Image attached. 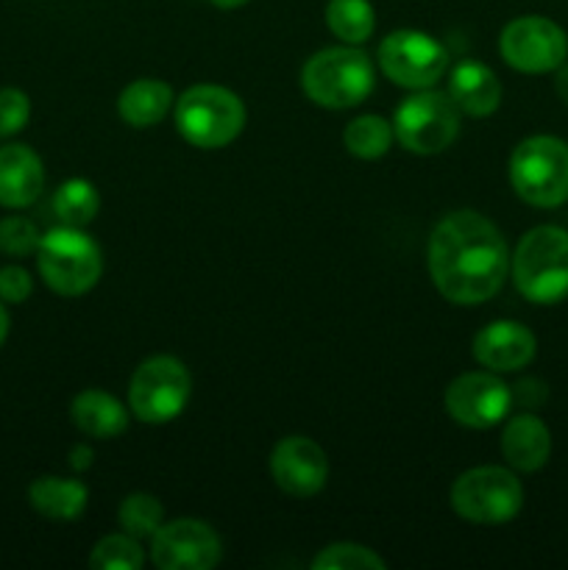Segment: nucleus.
Listing matches in <instances>:
<instances>
[{"instance_id": "nucleus-1", "label": "nucleus", "mask_w": 568, "mask_h": 570, "mask_svg": "<svg viewBox=\"0 0 568 570\" xmlns=\"http://www.w3.org/2000/svg\"><path fill=\"white\" fill-rule=\"evenodd\" d=\"M510 267V254L499 228L471 209L451 212L429 239V273L451 304L473 306L493 298Z\"/></svg>"}, {"instance_id": "nucleus-2", "label": "nucleus", "mask_w": 568, "mask_h": 570, "mask_svg": "<svg viewBox=\"0 0 568 570\" xmlns=\"http://www.w3.org/2000/svg\"><path fill=\"white\" fill-rule=\"evenodd\" d=\"M518 293L532 304H557L568 295V232L538 226L527 232L510 259Z\"/></svg>"}, {"instance_id": "nucleus-3", "label": "nucleus", "mask_w": 568, "mask_h": 570, "mask_svg": "<svg viewBox=\"0 0 568 570\" xmlns=\"http://www.w3.org/2000/svg\"><path fill=\"white\" fill-rule=\"evenodd\" d=\"M301 87L323 109H351L373 89V65L354 45L317 50L301 70Z\"/></svg>"}, {"instance_id": "nucleus-4", "label": "nucleus", "mask_w": 568, "mask_h": 570, "mask_svg": "<svg viewBox=\"0 0 568 570\" xmlns=\"http://www.w3.org/2000/svg\"><path fill=\"white\" fill-rule=\"evenodd\" d=\"M176 128L195 148H223L243 134L245 106L232 89L198 83L176 100Z\"/></svg>"}, {"instance_id": "nucleus-5", "label": "nucleus", "mask_w": 568, "mask_h": 570, "mask_svg": "<svg viewBox=\"0 0 568 570\" xmlns=\"http://www.w3.org/2000/svg\"><path fill=\"white\" fill-rule=\"evenodd\" d=\"M39 276L53 293L76 298L89 293L104 273V256L92 237L72 226H59L37 248Z\"/></svg>"}, {"instance_id": "nucleus-6", "label": "nucleus", "mask_w": 568, "mask_h": 570, "mask_svg": "<svg viewBox=\"0 0 568 570\" xmlns=\"http://www.w3.org/2000/svg\"><path fill=\"white\" fill-rule=\"evenodd\" d=\"M510 181L529 206L555 209L568 200V142L557 137H529L512 150Z\"/></svg>"}, {"instance_id": "nucleus-7", "label": "nucleus", "mask_w": 568, "mask_h": 570, "mask_svg": "<svg viewBox=\"0 0 568 570\" xmlns=\"http://www.w3.org/2000/svg\"><path fill=\"white\" fill-rule=\"evenodd\" d=\"M451 507L466 521L479 527H499L521 512L523 488L516 473L507 468H471L451 488Z\"/></svg>"}, {"instance_id": "nucleus-8", "label": "nucleus", "mask_w": 568, "mask_h": 570, "mask_svg": "<svg viewBox=\"0 0 568 570\" xmlns=\"http://www.w3.org/2000/svg\"><path fill=\"white\" fill-rule=\"evenodd\" d=\"M393 134L410 154H443L460 134V109L449 95L418 89L395 109Z\"/></svg>"}, {"instance_id": "nucleus-9", "label": "nucleus", "mask_w": 568, "mask_h": 570, "mask_svg": "<svg viewBox=\"0 0 568 570\" xmlns=\"http://www.w3.org/2000/svg\"><path fill=\"white\" fill-rule=\"evenodd\" d=\"M193 393V379L176 356H150L134 371L128 384V404L137 421H176Z\"/></svg>"}, {"instance_id": "nucleus-10", "label": "nucleus", "mask_w": 568, "mask_h": 570, "mask_svg": "<svg viewBox=\"0 0 568 570\" xmlns=\"http://www.w3.org/2000/svg\"><path fill=\"white\" fill-rule=\"evenodd\" d=\"M379 67L399 87L429 89L449 67V53L429 33L393 31L379 45Z\"/></svg>"}, {"instance_id": "nucleus-11", "label": "nucleus", "mask_w": 568, "mask_h": 570, "mask_svg": "<svg viewBox=\"0 0 568 570\" xmlns=\"http://www.w3.org/2000/svg\"><path fill=\"white\" fill-rule=\"evenodd\" d=\"M499 50L518 72H551L566 65L568 37L546 17H518L501 31Z\"/></svg>"}, {"instance_id": "nucleus-12", "label": "nucleus", "mask_w": 568, "mask_h": 570, "mask_svg": "<svg viewBox=\"0 0 568 570\" xmlns=\"http://www.w3.org/2000/svg\"><path fill=\"white\" fill-rule=\"evenodd\" d=\"M150 560L161 570H209L221 562V538L209 523L178 518L156 529Z\"/></svg>"}, {"instance_id": "nucleus-13", "label": "nucleus", "mask_w": 568, "mask_h": 570, "mask_svg": "<svg viewBox=\"0 0 568 570\" xmlns=\"http://www.w3.org/2000/svg\"><path fill=\"white\" fill-rule=\"evenodd\" d=\"M512 390L493 373H462L445 390V410L468 429H490L507 417Z\"/></svg>"}, {"instance_id": "nucleus-14", "label": "nucleus", "mask_w": 568, "mask_h": 570, "mask_svg": "<svg viewBox=\"0 0 568 570\" xmlns=\"http://www.w3.org/2000/svg\"><path fill=\"white\" fill-rule=\"evenodd\" d=\"M271 473L278 490L295 499L321 493L329 479V460L310 438H284L271 454Z\"/></svg>"}, {"instance_id": "nucleus-15", "label": "nucleus", "mask_w": 568, "mask_h": 570, "mask_svg": "<svg viewBox=\"0 0 568 570\" xmlns=\"http://www.w3.org/2000/svg\"><path fill=\"white\" fill-rule=\"evenodd\" d=\"M535 334L518 321H496L473 337V356L496 373L521 371L535 360Z\"/></svg>"}, {"instance_id": "nucleus-16", "label": "nucleus", "mask_w": 568, "mask_h": 570, "mask_svg": "<svg viewBox=\"0 0 568 570\" xmlns=\"http://www.w3.org/2000/svg\"><path fill=\"white\" fill-rule=\"evenodd\" d=\"M42 159L28 145H3L0 148V206L26 209L42 195Z\"/></svg>"}, {"instance_id": "nucleus-17", "label": "nucleus", "mask_w": 568, "mask_h": 570, "mask_svg": "<svg viewBox=\"0 0 568 570\" xmlns=\"http://www.w3.org/2000/svg\"><path fill=\"white\" fill-rule=\"evenodd\" d=\"M501 454L516 471H540L551 454V434L546 423L535 415L510 417L501 434Z\"/></svg>"}, {"instance_id": "nucleus-18", "label": "nucleus", "mask_w": 568, "mask_h": 570, "mask_svg": "<svg viewBox=\"0 0 568 570\" xmlns=\"http://www.w3.org/2000/svg\"><path fill=\"white\" fill-rule=\"evenodd\" d=\"M449 98L460 111L471 117H488L501 104V83L490 67L479 61H460L451 70Z\"/></svg>"}, {"instance_id": "nucleus-19", "label": "nucleus", "mask_w": 568, "mask_h": 570, "mask_svg": "<svg viewBox=\"0 0 568 570\" xmlns=\"http://www.w3.org/2000/svg\"><path fill=\"white\" fill-rule=\"evenodd\" d=\"M70 415L78 432L95 440L120 438L128 429L126 406L115 395L104 393V390H84V393H78L70 406Z\"/></svg>"}, {"instance_id": "nucleus-20", "label": "nucleus", "mask_w": 568, "mask_h": 570, "mask_svg": "<svg viewBox=\"0 0 568 570\" xmlns=\"http://www.w3.org/2000/svg\"><path fill=\"white\" fill-rule=\"evenodd\" d=\"M89 490L87 484L78 479H61V476H39L28 488V501L39 515L50 518V521H76L84 510H87Z\"/></svg>"}, {"instance_id": "nucleus-21", "label": "nucleus", "mask_w": 568, "mask_h": 570, "mask_svg": "<svg viewBox=\"0 0 568 570\" xmlns=\"http://www.w3.org/2000/svg\"><path fill=\"white\" fill-rule=\"evenodd\" d=\"M173 109V89L170 83L159 78H139L128 83L117 100V111L131 128H150L167 117Z\"/></svg>"}, {"instance_id": "nucleus-22", "label": "nucleus", "mask_w": 568, "mask_h": 570, "mask_svg": "<svg viewBox=\"0 0 568 570\" xmlns=\"http://www.w3.org/2000/svg\"><path fill=\"white\" fill-rule=\"evenodd\" d=\"M326 26L345 45L368 42L373 28H376L371 0H329Z\"/></svg>"}, {"instance_id": "nucleus-23", "label": "nucleus", "mask_w": 568, "mask_h": 570, "mask_svg": "<svg viewBox=\"0 0 568 570\" xmlns=\"http://www.w3.org/2000/svg\"><path fill=\"white\" fill-rule=\"evenodd\" d=\"M100 209V195L87 178H70L53 195V212L61 226L84 228L95 220Z\"/></svg>"}, {"instance_id": "nucleus-24", "label": "nucleus", "mask_w": 568, "mask_h": 570, "mask_svg": "<svg viewBox=\"0 0 568 570\" xmlns=\"http://www.w3.org/2000/svg\"><path fill=\"white\" fill-rule=\"evenodd\" d=\"M393 126H390L384 117L376 115H362L356 120H351L345 126L343 142L349 148V154H354L356 159H382L384 154L393 145Z\"/></svg>"}, {"instance_id": "nucleus-25", "label": "nucleus", "mask_w": 568, "mask_h": 570, "mask_svg": "<svg viewBox=\"0 0 568 570\" xmlns=\"http://www.w3.org/2000/svg\"><path fill=\"white\" fill-rule=\"evenodd\" d=\"M117 521H120L123 532L131 534V538H154L156 529L165 523V507L154 495L134 493L128 499H123Z\"/></svg>"}, {"instance_id": "nucleus-26", "label": "nucleus", "mask_w": 568, "mask_h": 570, "mask_svg": "<svg viewBox=\"0 0 568 570\" xmlns=\"http://www.w3.org/2000/svg\"><path fill=\"white\" fill-rule=\"evenodd\" d=\"M89 566L95 570H139L145 566V551L131 534H109L98 540Z\"/></svg>"}, {"instance_id": "nucleus-27", "label": "nucleus", "mask_w": 568, "mask_h": 570, "mask_svg": "<svg viewBox=\"0 0 568 570\" xmlns=\"http://www.w3.org/2000/svg\"><path fill=\"white\" fill-rule=\"evenodd\" d=\"M315 570H384L388 562L360 543H334L312 562Z\"/></svg>"}, {"instance_id": "nucleus-28", "label": "nucleus", "mask_w": 568, "mask_h": 570, "mask_svg": "<svg viewBox=\"0 0 568 570\" xmlns=\"http://www.w3.org/2000/svg\"><path fill=\"white\" fill-rule=\"evenodd\" d=\"M42 234L28 217H3L0 220V250L9 256L37 254Z\"/></svg>"}, {"instance_id": "nucleus-29", "label": "nucleus", "mask_w": 568, "mask_h": 570, "mask_svg": "<svg viewBox=\"0 0 568 570\" xmlns=\"http://www.w3.org/2000/svg\"><path fill=\"white\" fill-rule=\"evenodd\" d=\"M31 117V100L22 89L6 87L0 89V139L22 131Z\"/></svg>"}, {"instance_id": "nucleus-30", "label": "nucleus", "mask_w": 568, "mask_h": 570, "mask_svg": "<svg viewBox=\"0 0 568 570\" xmlns=\"http://www.w3.org/2000/svg\"><path fill=\"white\" fill-rule=\"evenodd\" d=\"M33 293L31 273L20 265L0 267V301L6 304H22Z\"/></svg>"}, {"instance_id": "nucleus-31", "label": "nucleus", "mask_w": 568, "mask_h": 570, "mask_svg": "<svg viewBox=\"0 0 568 570\" xmlns=\"http://www.w3.org/2000/svg\"><path fill=\"white\" fill-rule=\"evenodd\" d=\"M92 465V449L89 445H76L70 451V468L72 471H87Z\"/></svg>"}, {"instance_id": "nucleus-32", "label": "nucleus", "mask_w": 568, "mask_h": 570, "mask_svg": "<svg viewBox=\"0 0 568 570\" xmlns=\"http://www.w3.org/2000/svg\"><path fill=\"white\" fill-rule=\"evenodd\" d=\"M555 92L562 104H568V65L557 67V78H555Z\"/></svg>"}, {"instance_id": "nucleus-33", "label": "nucleus", "mask_w": 568, "mask_h": 570, "mask_svg": "<svg viewBox=\"0 0 568 570\" xmlns=\"http://www.w3.org/2000/svg\"><path fill=\"white\" fill-rule=\"evenodd\" d=\"M9 326H11L9 312H6V306L0 304V345H3L6 337H9Z\"/></svg>"}, {"instance_id": "nucleus-34", "label": "nucleus", "mask_w": 568, "mask_h": 570, "mask_svg": "<svg viewBox=\"0 0 568 570\" xmlns=\"http://www.w3.org/2000/svg\"><path fill=\"white\" fill-rule=\"evenodd\" d=\"M215 6H221V9H237V6H245L248 0H212Z\"/></svg>"}]
</instances>
